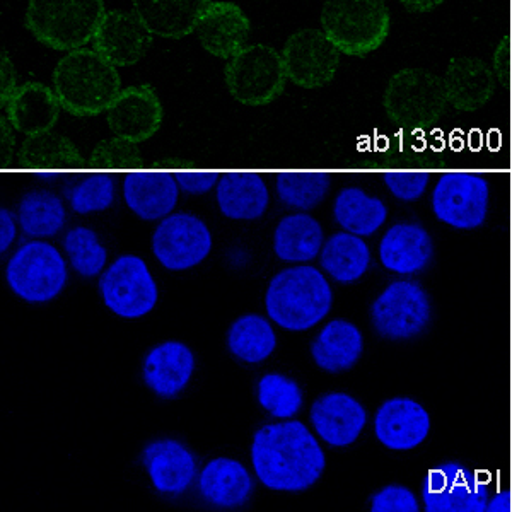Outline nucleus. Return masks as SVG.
<instances>
[{
	"label": "nucleus",
	"mask_w": 512,
	"mask_h": 512,
	"mask_svg": "<svg viewBox=\"0 0 512 512\" xmlns=\"http://www.w3.org/2000/svg\"><path fill=\"white\" fill-rule=\"evenodd\" d=\"M373 512H419L417 495L403 485H386L371 497Z\"/></svg>",
	"instance_id": "obj_41"
},
{
	"label": "nucleus",
	"mask_w": 512,
	"mask_h": 512,
	"mask_svg": "<svg viewBox=\"0 0 512 512\" xmlns=\"http://www.w3.org/2000/svg\"><path fill=\"white\" fill-rule=\"evenodd\" d=\"M432 318L429 294L415 280H395L371 304V323L388 340H408L424 332Z\"/></svg>",
	"instance_id": "obj_10"
},
{
	"label": "nucleus",
	"mask_w": 512,
	"mask_h": 512,
	"mask_svg": "<svg viewBox=\"0 0 512 512\" xmlns=\"http://www.w3.org/2000/svg\"><path fill=\"white\" fill-rule=\"evenodd\" d=\"M60 108L55 91L41 82L19 86L6 106L9 122L24 134L47 132L57 122Z\"/></svg>",
	"instance_id": "obj_29"
},
{
	"label": "nucleus",
	"mask_w": 512,
	"mask_h": 512,
	"mask_svg": "<svg viewBox=\"0 0 512 512\" xmlns=\"http://www.w3.org/2000/svg\"><path fill=\"white\" fill-rule=\"evenodd\" d=\"M65 221L64 200L53 192L31 190L19 200L18 222L28 238H53L64 229Z\"/></svg>",
	"instance_id": "obj_33"
},
{
	"label": "nucleus",
	"mask_w": 512,
	"mask_h": 512,
	"mask_svg": "<svg viewBox=\"0 0 512 512\" xmlns=\"http://www.w3.org/2000/svg\"><path fill=\"white\" fill-rule=\"evenodd\" d=\"M180 192L175 173L168 171H130L123 180L125 204L142 221H163L173 214Z\"/></svg>",
	"instance_id": "obj_20"
},
{
	"label": "nucleus",
	"mask_w": 512,
	"mask_h": 512,
	"mask_svg": "<svg viewBox=\"0 0 512 512\" xmlns=\"http://www.w3.org/2000/svg\"><path fill=\"white\" fill-rule=\"evenodd\" d=\"M443 79L424 69H403L391 77L384 91V108L400 123L429 122L446 105Z\"/></svg>",
	"instance_id": "obj_13"
},
{
	"label": "nucleus",
	"mask_w": 512,
	"mask_h": 512,
	"mask_svg": "<svg viewBox=\"0 0 512 512\" xmlns=\"http://www.w3.org/2000/svg\"><path fill=\"white\" fill-rule=\"evenodd\" d=\"M99 294L113 315L139 320L156 308L159 289L140 256H118L99 279Z\"/></svg>",
	"instance_id": "obj_8"
},
{
	"label": "nucleus",
	"mask_w": 512,
	"mask_h": 512,
	"mask_svg": "<svg viewBox=\"0 0 512 512\" xmlns=\"http://www.w3.org/2000/svg\"><path fill=\"white\" fill-rule=\"evenodd\" d=\"M434 256V241L417 222H398L379 243V260L386 270L398 275H415L429 267Z\"/></svg>",
	"instance_id": "obj_22"
},
{
	"label": "nucleus",
	"mask_w": 512,
	"mask_h": 512,
	"mask_svg": "<svg viewBox=\"0 0 512 512\" xmlns=\"http://www.w3.org/2000/svg\"><path fill=\"white\" fill-rule=\"evenodd\" d=\"M258 403L279 420H289L303 408V390L284 374H265L258 383Z\"/></svg>",
	"instance_id": "obj_37"
},
{
	"label": "nucleus",
	"mask_w": 512,
	"mask_h": 512,
	"mask_svg": "<svg viewBox=\"0 0 512 512\" xmlns=\"http://www.w3.org/2000/svg\"><path fill=\"white\" fill-rule=\"evenodd\" d=\"M195 371L192 349L178 340L156 345L146 355L142 376L147 388L161 398H175L187 388Z\"/></svg>",
	"instance_id": "obj_23"
},
{
	"label": "nucleus",
	"mask_w": 512,
	"mask_h": 512,
	"mask_svg": "<svg viewBox=\"0 0 512 512\" xmlns=\"http://www.w3.org/2000/svg\"><path fill=\"white\" fill-rule=\"evenodd\" d=\"M325 233L320 222L308 212H296L280 219L274 231V251L280 262L309 263L320 256Z\"/></svg>",
	"instance_id": "obj_30"
},
{
	"label": "nucleus",
	"mask_w": 512,
	"mask_h": 512,
	"mask_svg": "<svg viewBox=\"0 0 512 512\" xmlns=\"http://www.w3.org/2000/svg\"><path fill=\"white\" fill-rule=\"evenodd\" d=\"M431 432V415L408 396L390 398L374 415V434L390 451H412L424 443Z\"/></svg>",
	"instance_id": "obj_16"
},
{
	"label": "nucleus",
	"mask_w": 512,
	"mask_h": 512,
	"mask_svg": "<svg viewBox=\"0 0 512 512\" xmlns=\"http://www.w3.org/2000/svg\"><path fill=\"white\" fill-rule=\"evenodd\" d=\"M444 94L458 110H477L494 94V74L483 60L460 57L451 60L443 77Z\"/></svg>",
	"instance_id": "obj_28"
},
{
	"label": "nucleus",
	"mask_w": 512,
	"mask_h": 512,
	"mask_svg": "<svg viewBox=\"0 0 512 512\" xmlns=\"http://www.w3.org/2000/svg\"><path fill=\"white\" fill-rule=\"evenodd\" d=\"M214 245L209 226L188 212L164 217L152 234V253L169 272H185L210 255Z\"/></svg>",
	"instance_id": "obj_12"
},
{
	"label": "nucleus",
	"mask_w": 512,
	"mask_h": 512,
	"mask_svg": "<svg viewBox=\"0 0 512 512\" xmlns=\"http://www.w3.org/2000/svg\"><path fill=\"white\" fill-rule=\"evenodd\" d=\"M64 250L69 258L70 267L76 274L86 279H93L103 274L108 251L99 243L98 234L86 226H77L65 234Z\"/></svg>",
	"instance_id": "obj_36"
},
{
	"label": "nucleus",
	"mask_w": 512,
	"mask_h": 512,
	"mask_svg": "<svg viewBox=\"0 0 512 512\" xmlns=\"http://www.w3.org/2000/svg\"><path fill=\"white\" fill-rule=\"evenodd\" d=\"M250 31V19L241 7L226 0H212L195 33L210 55L226 60L246 47Z\"/></svg>",
	"instance_id": "obj_19"
},
{
	"label": "nucleus",
	"mask_w": 512,
	"mask_h": 512,
	"mask_svg": "<svg viewBox=\"0 0 512 512\" xmlns=\"http://www.w3.org/2000/svg\"><path fill=\"white\" fill-rule=\"evenodd\" d=\"M176 181L181 192L188 195H205L217 187L221 176L216 171H176Z\"/></svg>",
	"instance_id": "obj_42"
},
{
	"label": "nucleus",
	"mask_w": 512,
	"mask_h": 512,
	"mask_svg": "<svg viewBox=\"0 0 512 512\" xmlns=\"http://www.w3.org/2000/svg\"><path fill=\"white\" fill-rule=\"evenodd\" d=\"M53 91L60 105L76 117H93L108 111L122 93L117 67L89 48H77L53 70Z\"/></svg>",
	"instance_id": "obj_3"
},
{
	"label": "nucleus",
	"mask_w": 512,
	"mask_h": 512,
	"mask_svg": "<svg viewBox=\"0 0 512 512\" xmlns=\"http://www.w3.org/2000/svg\"><path fill=\"white\" fill-rule=\"evenodd\" d=\"M135 159V149L127 139L125 140H113V142H106L103 146L99 147V151L96 152V156H94V161L96 163L105 164V166H110V164H123V166H127V164L132 163Z\"/></svg>",
	"instance_id": "obj_43"
},
{
	"label": "nucleus",
	"mask_w": 512,
	"mask_h": 512,
	"mask_svg": "<svg viewBox=\"0 0 512 512\" xmlns=\"http://www.w3.org/2000/svg\"><path fill=\"white\" fill-rule=\"evenodd\" d=\"M260 482L275 492H304L325 472L326 456L315 434L299 420L263 425L251 443Z\"/></svg>",
	"instance_id": "obj_1"
},
{
	"label": "nucleus",
	"mask_w": 512,
	"mask_h": 512,
	"mask_svg": "<svg viewBox=\"0 0 512 512\" xmlns=\"http://www.w3.org/2000/svg\"><path fill=\"white\" fill-rule=\"evenodd\" d=\"M487 512H511L512 511V494L509 490H501L494 497H489L487 502Z\"/></svg>",
	"instance_id": "obj_46"
},
{
	"label": "nucleus",
	"mask_w": 512,
	"mask_h": 512,
	"mask_svg": "<svg viewBox=\"0 0 512 512\" xmlns=\"http://www.w3.org/2000/svg\"><path fill=\"white\" fill-rule=\"evenodd\" d=\"M105 14V0H30L24 26L41 45L72 52L93 41Z\"/></svg>",
	"instance_id": "obj_4"
},
{
	"label": "nucleus",
	"mask_w": 512,
	"mask_h": 512,
	"mask_svg": "<svg viewBox=\"0 0 512 512\" xmlns=\"http://www.w3.org/2000/svg\"><path fill=\"white\" fill-rule=\"evenodd\" d=\"M407 11L414 14H425L434 11L443 4L444 0H398Z\"/></svg>",
	"instance_id": "obj_47"
},
{
	"label": "nucleus",
	"mask_w": 512,
	"mask_h": 512,
	"mask_svg": "<svg viewBox=\"0 0 512 512\" xmlns=\"http://www.w3.org/2000/svg\"><path fill=\"white\" fill-rule=\"evenodd\" d=\"M67 279L64 256L45 239H31L19 246L7 262V286L26 303H50L64 291Z\"/></svg>",
	"instance_id": "obj_6"
},
{
	"label": "nucleus",
	"mask_w": 512,
	"mask_h": 512,
	"mask_svg": "<svg viewBox=\"0 0 512 512\" xmlns=\"http://www.w3.org/2000/svg\"><path fill=\"white\" fill-rule=\"evenodd\" d=\"M338 50L323 30H301L289 36L282 50L287 79L304 89L323 88L337 76Z\"/></svg>",
	"instance_id": "obj_14"
},
{
	"label": "nucleus",
	"mask_w": 512,
	"mask_h": 512,
	"mask_svg": "<svg viewBox=\"0 0 512 512\" xmlns=\"http://www.w3.org/2000/svg\"><path fill=\"white\" fill-rule=\"evenodd\" d=\"M151 30L134 11H106L93 38V50L115 67H130L146 57Z\"/></svg>",
	"instance_id": "obj_15"
},
{
	"label": "nucleus",
	"mask_w": 512,
	"mask_h": 512,
	"mask_svg": "<svg viewBox=\"0 0 512 512\" xmlns=\"http://www.w3.org/2000/svg\"><path fill=\"white\" fill-rule=\"evenodd\" d=\"M18 88V74H16L14 64H12L9 53L2 50V55H0V101H2L4 108L9 103V99L18 91Z\"/></svg>",
	"instance_id": "obj_44"
},
{
	"label": "nucleus",
	"mask_w": 512,
	"mask_h": 512,
	"mask_svg": "<svg viewBox=\"0 0 512 512\" xmlns=\"http://www.w3.org/2000/svg\"><path fill=\"white\" fill-rule=\"evenodd\" d=\"M490 485L458 461H444L425 475L422 504L427 512H483Z\"/></svg>",
	"instance_id": "obj_11"
},
{
	"label": "nucleus",
	"mask_w": 512,
	"mask_h": 512,
	"mask_svg": "<svg viewBox=\"0 0 512 512\" xmlns=\"http://www.w3.org/2000/svg\"><path fill=\"white\" fill-rule=\"evenodd\" d=\"M24 159L31 164H40L41 168H48L52 164L74 163L76 151L62 137L40 135L26 144Z\"/></svg>",
	"instance_id": "obj_39"
},
{
	"label": "nucleus",
	"mask_w": 512,
	"mask_h": 512,
	"mask_svg": "<svg viewBox=\"0 0 512 512\" xmlns=\"http://www.w3.org/2000/svg\"><path fill=\"white\" fill-rule=\"evenodd\" d=\"M333 219L347 233L367 238L384 226L388 207L381 198L367 195L362 188H344L333 202Z\"/></svg>",
	"instance_id": "obj_32"
},
{
	"label": "nucleus",
	"mask_w": 512,
	"mask_h": 512,
	"mask_svg": "<svg viewBox=\"0 0 512 512\" xmlns=\"http://www.w3.org/2000/svg\"><path fill=\"white\" fill-rule=\"evenodd\" d=\"M69 202L81 216L105 212L115 202V180L108 173H91L70 188Z\"/></svg>",
	"instance_id": "obj_38"
},
{
	"label": "nucleus",
	"mask_w": 512,
	"mask_h": 512,
	"mask_svg": "<svg viewBox=\"0 0 512 512\" xmlns=\"http://www.w3.org/2000/svg\"><path fill=\"white\" fill-rule=\"evenodd\" d=\"M161 120L163 106L156 89L149 84L122 89L108 108L111 130L127 140L151 137L161 125Z\"/></svg>",
	"instance_id": "obj_21"
},
{
	"label": "nucleus",
	"mask_w": 512,
	"mask_h": 512,
	"mask_svg": "<svg viewBox=\"0 0 512 512\" xmlns=\"http://www.w3.org/2000/svg\"><path fill=\"white\" fill-rule=\"evenodd\" d=\"M227 91L246 106H265L284 93L287 82L282 53L268 45H246L224 70Z\"/></svg>",
	"instance_id": "obj_7"
},
{
	"label": "nucleus",
	"mask_w": 512,
	"mask_h": 512,
	"mask_svg": "<svg viewBox=\"0 0 512 512\" xmlns=\"http://www.w3.org/2000/svg\"><path fill=\"white\" fill-rule=\"evenodd\" d=\"M316 436L332 448H347L366 429L364 405L347 393H326L320 396L309 412Z\"/></svg>",
	"instance_id": "obj_17"
},
{
	"label": "nucleus",
	"mask_w": 512,
	"mask_h": 512,
	"mask_svg": "<svg viewBox=\"0 0 512 512\" xmlns=\"http://www.w3.org/2000/svg\"><path fill=\"white\" fill-rule=\"evenodd\" d=\"M320 263L338 284H352L366 274L371 265V251L364 238L342 231L326 239Z\"/></svg>",
	"instance_id": "obj_31"
},
{
	"label": "nucleus",
	"mask_w": 512,
	"mask_h": 512,
	"mask_svg": "<svg viewBox=\"0 0 512 512\" xmlns=\"http://www.w3.org/2000/svg\"><path fill=\"white\" fill-rule=\"evenodd\" d=\"M431 204L437 221L446 226L478 229L489 216V181L470 171H448L434 185Z\"/></svg>",
	"instance_id": "obj_9"
},
{
	"label": "nucleus",
	"mask_w": 512,
	"mask_h": 512,
	"mask_svg": "<svg viewBox=\"0 0 512 512\" xmlns=\"http://www.w3.org/2000/svg\"><path fill=\"white\" fill-rule=\"evenodd\" d=\"M384 185L391 195L402 202H415L424 197L429 187L431 173L427 171H386L383 173Z\"/></svg>",
	"instance_id": "obj_40"
},
{
	"label": "nucleus",
	"mask_w": 512,
	"mask_h": 512,
	"mask_svg": "<svg viewBox=\"0 0 512 512\" xmlns=\"http://www.w3.org/2000/svg\"><path fill=\"white\" fill-rule=\"evenodd\" d=\"M333 304L330 282L321 270L299 263L280 270L268 284L265 308L270 321L287 332H308L325 320Z\"/></svg>",
	"instance_id": "obj_2"
},
{
	"label": "nucleus",
	"mask_w": 512,
	"mask_h": 512,
	"mask_svg": "<svg viewBox=\"0 0 512 512\" xmlns=\"http://www.w3.org/2000/svg\"><path fill=\"white\" fill-rule=\"evenodd\" d=\"M212 0H132V11L152 35L181 40L197 30Z\"/></svg>",
	"instance_id": "obj_24"
},
{
	"label": "nucleus",
	"mask_w": 512,
	"mask_h": 512,
	"mask_svg": "<svg viewBox=\"0 0 512 512\" xmlns=\"http://www.w3.org/2000/svg\"><path fill=\"white\" fill-rule=\"evenodd\" d=\"M142 465L152 487L163 495L185 494L197 477V460L185 444L176 439H158L147 444Z\"/></svg>",
	"instance_id": "obj_18"
},
{
	"label": "nucleus",
	"mask_w": 512,
	"mask_h": 512,
	"mask_svg": "<svg viewBox=\"0 0 512 512\" xmlns=\"http://www.w3.org/2000/svg\"><path fill=\"white\" fill-rule=\"evenodd\" d=\"M198 490L205 501L222 509L245 506L253 492V478L246 466L233 458H216L204 466Z\"/></svg>",
	"instance_id": "obj_26"
},
{
	"label": "nucleus",
	"mask_w": 512,
	"mask_h": 512,
	"mask_svg": "<svg viewBox=\"0 0 512 512\" xmlns=\"http://www.w3.org/2000/svg\"><path fill=\"white\" fill-rule=\"evenodd\" d=\"M390 11L384 0H325L321 30L349 57L376 52L390 35Z\"/></svg>",
	"instance_id": "obj_5"
},
{
	"label": "nucleus",
	"mask_w": 512,
	"mask_h": 512,
	"mask_svg": "<svg viewBox=\"0 0 512 512\" xmlns=\"http://www.w3.org/2000/svg\"><path fill=\"white\" fill-rule=\"evenodd\" d=\"M11 210L0 209V253H6L18 236V224Z\"/></svg>",
	"instance_id": "obj_45"
},
{
	"label": "nucleus",
	"mask_w": 512,
	"mask_h": 512,
	"mask_svg": "<svg viewBox=\"0 0 512 512\" xmlns=\"http://www.w3.org/2000/svg\"><path fill=\"white\" fill-rule=\"evenodd\" d=\"M227 347L236 359L246 364L267 361L277 347L274 326L262 315L239 316L227 332Z\"/></svg>",
	"instance_id": "obj_34"
},
{
	"label": "nucleus",
	"mask_w": 512,
	"mask_h": 512,
	"mask_svg": "<svg viewBox=\"0 0 512 512\" xmlns=\"http://www.w3.org/2000/svg\"><path fill=\"white\" fill-rule=\"evenodd\" d=\"M332 180L323 171H282L275 178L280 202L299 212H308L325 200Z\"/></svg>",
	"instance_id": "obj_35"
},
{
	"label": "nucleus",
	"mask_w": 512,
	"mask_h": 512,
	"mask_svg": "<svg viewBox=\"0 0 512 512\" xmlns=\"http://www.w3.org/2000/svg\"><path fill=\"white\" fill-rule=\"evenodd\" d=\"M364 352L361 330L347 320L326 323L311 344V355L316 366L325 373L350 371Z\"/></svg>",
	"instance_id": "obj_27"
},
{
	"label": "nucleus",
	"mask_w": 512,
	"mask_h": 512,
	"mask_svg": "<svg viewBox=\"0 0 512 512\" xmlns=\"http://www.w3.org/2000/svg\"><path fill=\"white\" fill-rule=\"evenodd\" d=\"M221 214L233 221H256L270 205L267 183L258 173L231 171L221 176L216 187Z\"/></svg>",
	"instance_id": "obj_25"
}]
</instances>
